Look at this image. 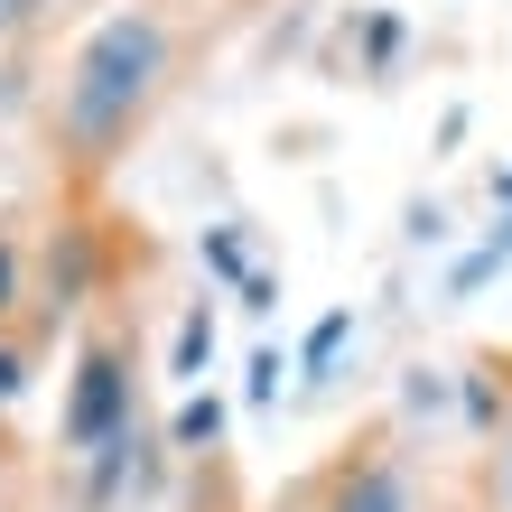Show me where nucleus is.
Returning a JSON list of instances; mask_svg holds the SVG:
<instances>
[{
	"instance_id": "nucleus-14",
	"label": "nucleus",
	"mask_w": 512,
	"mask_h": 512,
	"mask_svg": "<svg viewBox=\"0 0 512 512\" xmlns=\"http://www.w3.org/2000/svg\"><path fill=\"white\" fill-rule=\"evenodd\" d=\"M494 205H503V215H512V168H494Z\"/></svg>"
},
{
	"instance_id": "nucleus-11",
	"label": "nucleus",
	"mask_w": 512,
	"mask_h": 512,
	"mask_svg": "<svg viewBox=\"0 0 512 512\" xmlns=\"http://www.w3.org/2000/svg\"><path fill=\"white\" fill-rule=\"evenodd\" d=\"M364 56H373V66H391V56H401V19H364Z\"/></svg>"
},
{
	"instance_id": "nucleus-2",
	"label": "nucleus",
	"mask_w": 512,
	"mask_h": 512,
	"mask_svg": "<svg viewBox=\"0 0 512 512\" xmlns=\"http://www.w3.org/2000/svg\"><path fill=\"white\" fill-rule=\"evenodd\" d=\"M140 429V364H131V336L122 326H94L75 345V373H66V410H56V447L84 466L103 457L112 438Z\"/></svg>"
},
{
	"instance_id": "nucleus-5",
	"label": "nucleus",
	"mask_w": 512,
	"mask_h": 512,
	"mask_svg": "<svg viewBox=\"0 0 512 512\" xmlns=\"http://www.w3.org/2000/svg\"><path fill=\"white\" fill-rule=\"evenodd\" d=\"M168 447H177V457H215V447H224V401H215V391H187V401H177Z\"/></svg>"
},
{
	"instance_id": "nucleus-9",
	"label": "nucleus",
	"mask_w": 512,
	"mask_h": 512,
	"mask_svg": "<svg viewBox=\"0 0 512 512\" xmlns=\"http://www.w3.org/2000/svg\"><path fill=\"white\" fill-rule=\"evenodd\" d=\"M205 270H215V280H252V243L233 224H215V233H205Z\"/></svg>"
},
{
	"instance_id": "nucleus-13",
	"label": "nucleus",
	"mask_w": 512,
	"mask_h": 512,
	"mask_svg": "<svg viewBox=\"0 0 512 512\" xmlns=\"http://www.w3.org/2000/svg\"><path fill=\"white\" fill-rule=\"evenodd\" d=\"M10 317H19V243L0 233V326H10Z\"/></svg>"
},
{
	"instance_id": "nucleus-6",
	"label": "nucleus",
	"mask_w": 512,
	"mask_h": 512,
	"mask_svg": "<svg viewBox=\"0 0 512 512\" xmlns=\"http://www.w3.org/2000/svg\"><path fill=\"white\" fill-rule=\"evenodd\" d=\"M485 503L512 512V354H503V410H494V429H485Z\"/></svg>"
},
{
	"instance_id": "nucleus-7",
	"label": "nucleus",
	"mask_w": 512,
	"mask_h": 512,
	"mask_svg": "<svg viewBox=\"0 0 512 512\" xmlns=\"http://www.w3.org/2000/svg\"><path fill=\"white\" fill-rule=\"evenodd\" d=\"M494 270H512V215H503V224H494L485 243H475V252L457 261V270H447V298H475V289L494 280Z\"/></svg>"
},
{
	"instance_id": "nucleus-8",
	"label": "nucleus",
	"mask_w": 512,
	"mask_h": 512,
	"mask_svg": "<svg viewBox=\"0 0 512 512\" xmlns=\"http://www.w3.org/2000/svg\"><path fill=\"white\" fill-rule=\"evenodd\" d=\"M345 336H354V308H326L317 326H308V345H298V373H326L345 354Z\"/></svg>"
},
{
	"instance_id": "nucleus-12",
	"label": "nucleus",
	"mask_w": 512,
	"mask_h": 512,
	"mask_svg": "<svg viewBox=\"0 0 512 512\" xmlns=\"http://www.w3.org/2000/svg\"><path fill=\"white\" fill-rule=\"evenodd\" d=\"M38 19H47V0H0V47H10V38H28Z\"/></svg>"
},
{
	"instance_id": "nucleus-1",
	"label": "nucleus",
	"mask_w": 512,
	"mask_h": 512,
	"mask_svg": "<svg viewBox=\"0 0 512 512\" xmlns=\"http://www.w3.org/2000/svg\"><path fill=\"white\" fill-rule=\"evenodd\" d=\"M187 66V19L168 0H122L66 47V66L47 84V159L66 187H103L112 168L140 149V131L159 122V103L177 94Z\"/></svg>"
},
{
	"instance_id": "nucleus-15",
	"label": "nucleus",
	"mask_w": 512,
	"mask_h": 512,
	"mask_svg": "<svg viewBox=\"0 0 512 512\" xmlns=\"http://www.w3.org/2000/svg\"><path fill=\"white\" fill-rule=\"evenodd\" d=\"M122 512H131V503H122Z\"/></svg>"
},
{
	"instance_id": "nucleus-3",
	"label": "nucleus",
	"mask_w": 512,
	"mask_h": 512,
	"mask_svg": "<svg viewBox=\"0 0 512 512\" xmlns=\"http://www.w3.org/2000/svg\"><path fill=\"white\" fill-rule=\"evenodd\" d=\"M298 512H419L410 457H401L391 438H364V447H345L336 466H317V485L298 494Z\"/></svg>"
},
{
	"instance_id": "nucleus-4",
	"label": "nucleus",
	"mask_w": 512,
	"mask_h": 512,
	"mask_svg": "<svg viewBox=\"0 0 512 512\" xmlns=\"http://www.w3.org/2000/svg\"><path fill=\"white\" fill-rule=\"evenodd\" d=\"M205 364H215V308L196 298V308L177 317V336H168V382H187V391H196Z\"/></svg>"
},
{
	"instance_id": "nucleus-10",
	"label": "nucleus",
	"mask_w": 512,
	"mask_h": 512,
	"mask_svg": "<svg viewBox=\"0 0 512 512\" xmlns=\"http://www.w3.org/2000/svg\"><path fill=\"white\" fill-rule=\"evenodd\" d=\"M280 373H289V364L261 345V354H252V382H243V401H252V410H270V401H280Z\"/></svg>"
}]
</instances>
